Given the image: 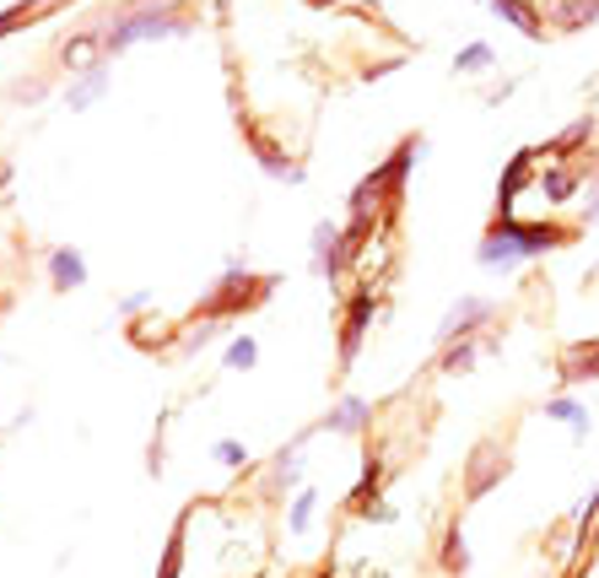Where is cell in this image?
<instances>
[{"label":"cell","mask_w":599,"mask_h":578,"mask_svg":"<svg viewBox=\"0 0 599 578\" xmlns=\"http://www.w3.org/2000/svg\"><path fill=\"white\" fill-rule=\"evenodd\" d=\"M486 314H491V303H486V297H465V303H454V308L443 314L438 341H454V335H470V331H476V320H486Z\"/></svg>","instance_id":"3"},{"label":"cell","mask_w":599,"mask_h":578,"mask_svg":"<svg viewBox=\"0 0 599 578\" xmlns=\"http://www.w3.org/2000/svg\"><path fill=\"white\" fill-rule=\"evenodd\" d=\"M314 508H319V493H297L292 497V514H286V530H292V536H308Z\"/></svg>","instance_id":"11"},{"label":"cell","mask_w":599,"mask_h":578,"mask_svg":"<svg viewBox=\"0 0 599 578\" xmlns=\"http://www.w3.org/2000/svg\"><path fill=\"white\" fill-rule=\"evenodd\" d=\"M567 190H572L567 173H546V195H551V201H567Z\"/></svg>","instance_id":"19"},{"label":"cell","mask_w":599,"mask_h":578,"mask_svg":"<svg viewBox=\"0 0 599 578\" xmlns=\"http://www.w3.org/2000/svg\"><path fill=\"white\" fill-rule=\"evenodd\" d=\"M470 363H476V346H470V341H459V346L443 357V368H448V373H465Z\"/></svg>","instance_id":"18"},{"label":"cell","mask_w":599,"mask_h":578,"mask_svg":"<svg viewBox=\"0 0 599 578\" xmlns=\"http://www.w3.org/2000/svg\"><path fill=\"white\" fill-rule=\"evenodd\" d=\"M211 455L222 459V465H227V470H238V465H248V449H243L238 438H222V444H216V449H211Z\"/></svg>","instance_id":"15"},{"label":"cell","mask_w":599,"mask_h":578,"mask_svg":"<svg viewBox=\"0 0 599 578\" xmlns=\"http://www.w3.org/2000/svg\"><path fill=\"white\" fill-rule=\"evenodd\" d=\"M179 33H184V22L173 11H135V17H124V22H114L103 33V49L120 54V49H130V43H141V39H179Z\"/></svg>","instance_id":"1"},{"label":"cell","mask_w":599,"mask_h":578,"mask_svg":"<svg viewBox=\"0 0 599 578\" xmlns=\"http://www.w3.org/2000/svg\"><path fill=\"white\" fill-rule=\"evenodd\" d=\"M476 465H480V470H476V476H470V493H486V487H491V481H497V476H508V459H502V455H497V449H480V459H476Z\"/></svg>","instance_id":"10"},{"label":"cell","mask_w":599,"mask_h":578,"mask_svg":"<svg viewBox=\"0 0 599 578\" xmlns=\"http://www.w3.org/2000/svg\"><path fill=\"white\" fill-rule=\"evenodd\" d=\"M184 568V525H179V536L167 540V557H162V578H179Z\"/></svg>","instance_id":"17"},{"label":"cell","mask_w":599,"mask_h":578,"mask_svg":"<svg viewBox=\"0 0 599 578\" xmlns=\"http://www.w3.org/2000/svg\"><path fill=\"white\" fill-rule=\"evenodd\" d=\"M519 260H529V233L514 227V222L497 227V233L480 244V265H502V271H508V265H519Z\"/></svg>","instance_id":"2"},{"label":"cell","mask_w":599,"mask_h":578,"mask_svg":"<svg viewBox=\"0 0 599 578\" xmlns=\"http://www.w3.org/2000/svg\"><path fill=\"white\" fill-rule=\"evenodd\" d=\"M297 476H303V455H297V444H292V449L276 455V481L281 487H297Z\"/></svg>","instance_id":"14"},{"label":"cell","mask_w":599,"mask_h":578,"mask_svg":"<svg viewBox=\"0 0 599 578\" xmlns=\"http://www.w3.org/2000/svg\"><path fill=\"white\" fill-rule=\"evenodd\" d=\"M335 249H341V233H335L329 222H319V233H314V260H319V271H335V265H341Z\"/></svg>","instance_id":"12"},{"label":"cell","mask_w":599,"mask_h":578,"mask_svg":"<svg viewBox=\"0 0 599 578\" xmlns=\"http://www.w3.org/2000/svg\"><path fill=\"white\" fill-rule=\"evenodd\" d=\"M254 357H260L254 335H238V341L227 346V368H233V373H248V368H254Z\"/></svg>","instance_id":"13"},{"label":"cell","mask_w":599,"mask_h":578,"mask_svg":"<svg viewBox=\"0 0 599 578\" xmlns=\"http://www.w3.org/2000/svg\"><path fill=\"white\" fill-rule=\"evenodd\" d=\"M422 152H427V146H422V141H410V146L399 152L395 163H389V173H384V179H399L405 168H410V163H416V158H422ZM373 190H378V179H367V184H362V190H357V216H362V211H367V201H373Z\"/></svg>","instance_id":"7"},{"label":"cell","mask_w":599,"mask_h":578,"mask_svg":"<svg viewBox=\"0 0 599 578\" xmlns=\"http://www.w3.org/2000/svg\"><path fill=\"white\" fill-rule=\"evenodd\" d=\"M367 400H341V406H335V412L324 416V433H362V427H367Z\"/></svg>","instance_id":"4"},{"label":"cell","mask_w":599,"mask_h":578,"mask_svg":"<svg viewBox=\"0 0 599 578\" xmlns=\"http://www.w3.org/2000/svg\"><path fill=\"white\" fill-rule=\"evenodd\" d=\"M454 65H459V71H486V65H491V49H486V43H470V49H459Z\"/></svg>","instance_id":"16"},{"label":"cell","mask_w":599,"mask_h":578,"mask_svg":"<svg viewBox=\"0 0 599 578\" xmlns=\"http://www.w3.org/2000/svg\"><path fill=\"white\" fill-rule=\"evenodd\" d=\"M103 87H109V71H103V65H92V71H87V77H81V82L65 92V103H71V109H87V103H92Z\"/></svg>","instance_id":"8"},{"label":"cell","mask_w":599,"mask_h":578,"mask_svg":"<svg viewBox=\"0 0 599 578\" xmlns=\"http://www.w3.org/2000/svg\"><path fill=\"white\" fill-rule=\"evenodd\" d=\"M367 314H373V297L362 292L357 303H352V320H346V346H341V352H346V363L357 357V341H362V331H367Z\"/></svg>","instance_id":"9"},{"label":"cell","mask_w":599,"mask_h":578,"mask_svg":"<svg viewBox=\"0 0 599 578\" xmlns=\"http://www.w3.org/2000/svg\"><path fill=\"white\" fill-rule=\"evenodd\" d=\"M49 271H54V287H81V282H87V260H81L77 249H60V254L49 260Z\"/></svg>","instance_id":"6"},{"label":"cell","mask_w":599,"mask_h":578,"mask_svg":"<svg viewBox=\"0 0 599 578\" xmlns=\"http://www.w3.org/2000/svg\"><path fill=\"white\" fill-rule=\"evenodd\" d=\"M546 416H551V422H567L578 444L589 438V412H583L578 400H567V395H557V400H546Z\"/></svg>","instance_id":"5"}]
</instances>
